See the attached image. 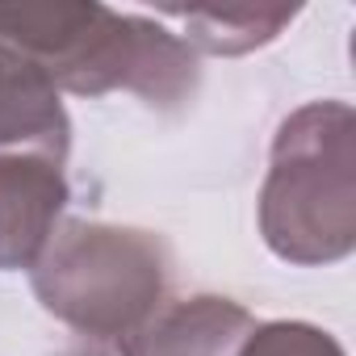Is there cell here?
<instances>
[{
    "instance_id": "ba28073f",
    "label": "cell",
    "mask_w": 356,
    "mask_h": 356,
    "mask_svg": "<svg viewBox=\"0 0 356 356\" xmlns=\"http://www.w3.org/2000/svg\"><path fill=\"white\" fill-rule=\"evenodd\" d=\"M235 356H343V348L314 323H256Z\"/></svg>"
},
{
    "instance_id": "8992f818",
    "label": "cell",
    "mask_w": 356,
    "mask_h": 356,
    "mask_svg": "<svg viewBox=\"0 0 356 356\" xmlns=\"http://www.w3.org/2000/svg\"><path fill=\"white\" fill-rule=\"evenodd\" d=\"M67 147L72 122L59 92L34 63L0 42V151H34L63 163Z\"/></svg>"
},
{
    "instance_id": "5b68a950",
    "label": "cell",
    "mask_w": 356,
    "mask_h": 356,
    "mask_svg": "<svg viewBox=\"0 0 356 356\" xmlns=\"http://www.w3.org/2000/svg\"><path fill=\"white\" fill-rule=\"evenodd\" d=\"M256 318L218 293H197L163 306L138 335L122 343V356H235Z\"/></svg>"
},
{
    "instance_id": "7a4b0ae2",
    "label": "cell",
    "mask_w": 356,
    "mask_h": 356,
    "mask_svg": "<svg viewBox=\"0 0 356 356\" xmlns=\"http://www.w3.org/2000/svg\"><path fill=\"white\" fill-rule=\"evenodd\" d=\"M260 235L289 264H335L356 248V118L343 101L293 109L273 138Z\"/></svg>"
},
{
    "instance_id": "3957f363",
    "label": "cell",
    "mask_w": 356,
    "mask_h": 356,
    "mask_svg": "<svg viewBox=\"0 0 356 356\" xmlns=\"http://www.w3.org/2000/svg\"><path fill=\"white\" fill-rule=\"evenodd\" d=\"M30 273L47 314L76 335L126 343L163 310L172 260L151 231L63 222Z\"/></svg>"
},
{
    "instance_id": "52a82bcc",
    "label": "cell",
    "mask_w": 356,
    "mask_h": 356,
    "mask_svg": "<svg viewBox=\"0 0 356 356\" xmlns=\"http://www.w3.org/2000/svg\"><path fill=\"white\" fill-rule=\"evenodd\" d=\"M163 22H176L189 42V51H210V55H248L264 42H273L298 9H264V5H231V9H163Z\"/></svg>"
},
{
    "instance_id": "277c9868",
    "label": "cell",
    "mask_w": 356,
    "mask_h": 356,
    "mask_svg": "<svg viewBox=\"0 0 356 356\" xmlns=\"http://www.w3.org/2000/svg\"><path fill=\"white\" fill-rule=\"evenodd\" d=\"M67 206L63 163L34 151H0V268H34Z\"/></svg>"
},
{
    "instance_id": "6da1fadb",
    "label": "cell",
    "mask_w": 356,
    "mask_h": 356,
    "mask_svg": "<svg viewBox=\"0 0 356 356\" xmlns=\"http://www.w3.org/2000/svg\"><path fill=\"white\" fill-rule=\"evenodd\" d=\"M0 42L42 72L55 92L126 88L176 109L197 92V55L159 17L109 5H0Z\"/></svg>"
}]
</instances>
